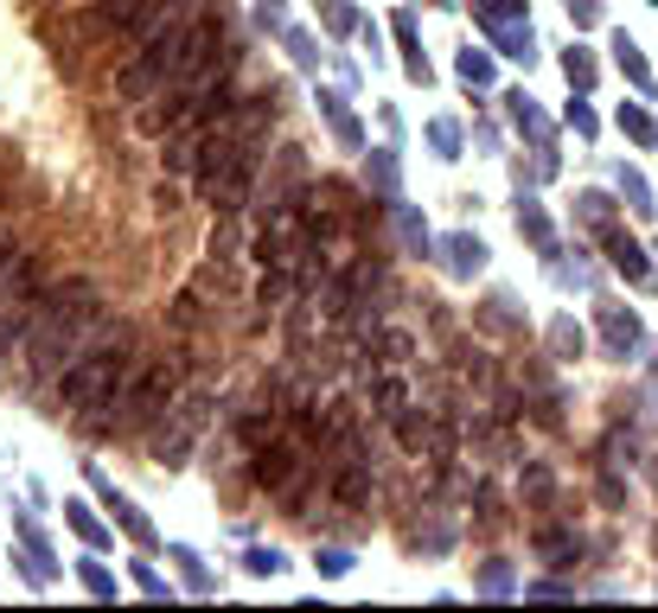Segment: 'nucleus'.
Listing matches in <instances>:
<instances>
[{
    "label": "nucleus",
    "mask_w": 658,
    "mask_h": 613,
    "mask_svg": "<svg viewBox=\"0 0 658 613\" xmlns=\"http://www.w3.org/2000/svg\"><path fill=\"white\" fill-rule=\"evenodd\" d=\"M275 128V97L257 90V97H237L218 122L192 128V135H173V154L167 167L192 173V192L212 205V212H243V198L257 192L262 173V141Z\"/></svg>",
    "instance_id": "1"
},
{
    "label": "nucleus",
    "mask_w": 658,
    "mask_h": 613,
    "mask_svg": "<svg viewBox=\"0 0 658 613\" xmlns=\"http://www.w3.org/2000/svg\"><path fill=\"white\" fill-rule=\"evenodd\" d=\"M173 397H180V364L135 345V359L115 377V390L103 397V409L83 416V422H90V434H103V441H141V434H154L167 422Z\"/></svg>",
    "instance_id": "2"
},
{
    "label": "nucleus",
    "mask_w": 658,
    "mask_h": 613,
    "mask_svg": "<svg viewBox=\"0 0 658 613\" xmlns=\"http://www.w3.org/2000/svg\"><path fill=\"white\" fill-rule=\"evenodd\" d=\"M110 307H103V294L90 288V282H77V294L52 314V320L33 332V345H26V371H20V384L26 390H45V384H58L65 371H71L103 332H110Z\"/></svg>",
    "instance_id": "3"
},
{
    "label": "nucleus",
    "mask_w": 658,
    "mask_h": 613,
    "mask_svg": "<svg viewBox=\"0 0 658 613\" xmlns=\"http://www.w3.org/2000/svg\"><path fill=\"white\" fill-rule=\"evenodd\" d=\"M128 359H135V326L115 320L83 359L58 377V409H71V416H97L103 409V397L115 390V377L128 371Z\"/></svg>",
    "instance_id": "4"
},
{
    "label": "nucleus",
    "mask_w": 658,
    "mask_h": 613,
    "mask_svg": "<svg viewBox=\"0 0 658 613\" xmlns=\"http://www.w3.org/2000/svg\"><path fill=\"white\" fill-rule=\"evenodd\" d=\"M71 294H77V282H45V288H33L26 300L0 307V364H7V352H20V345H26V339H33L38 326L52 320Z\"/></svg>",
    "instance_id": "5"
},
{
    "label": "nucleus",
    "mask_w": 658,
    "mask_h": 613,
    "mask_svg": "<svg viewBox=\"0 0 658 613\" xmlns=\"http://www.w3.org/2000/svg\"><path fill=\"white\" fill-rule=\"evenodd\" d=\"M33 288H45V250H33V243H13V250L0 256V307L26 300Z\"/></svg>",
    "instance_id": "6"
},
{
    "label": "nucleus",
    "mask_w": 658,
    "mask_h": 613,
    "mask_svg": "<svg viewBox=\"0 0 658 613\" xmlns=\"http://www.w3.org/2000/svg\"><path fill=\"white\" fill-rule=\"evenodd\" d=\"M288 473H294V447H269V454H257L262 486H288Z\"/></svg>",
    "instance_id": "7"
},
{
    "label": "nucleus",
    "mask_w": 658,
    "mask_h": 613,
    "mask_svg": "<svg viewBox=\"0 0 658 613\" xmlns=\"http://www.w3.org/2000/svg\"><path fill=\"white\" fill-rule=\"evenodd\" d=\"M7 250H13V217L0 212V256H7Z\"/></svg>",
    "instance_id": "8"
}]
</instances>
